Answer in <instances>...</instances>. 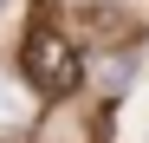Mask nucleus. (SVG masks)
Instances as JSON below:
<instances>
[{"label":"nucleus","instance_id":"f257e3e1","mask_svg":"<svg viewBox=\"0 0 149 143\" xmlns=\"http://www.w3.org/2000/svg\"><path fill=\"white\" fill-rule=\"evenodd\" d=\"M19 72H26V85L39 98H71V91L84 85V52L58 26H26V39H19Z\"/></svg>","mask_w":149,"mask_h":143}]
</instances>
